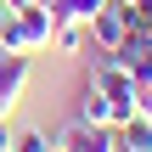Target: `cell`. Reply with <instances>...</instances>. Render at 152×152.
<instances>
[{"label":"cell","mask_w":152,"mask_h":152,"mask_svg":"<svg viewBox=\"0 0 152 152\" xmlns=\"http://www.w3.org/2000/svg\"><path fill=\"white\" fill-rule=\"evenodd\" d=\"M51 34H56V17H51V6H17L11 17H6V28H0V45L6 51H45L51 45Z\"/></svg>","instance_id":"6da1fadb"},{"label":"cell","mask_w":152,"mask_h":152,"mask_svg":"<svg viewBox=\"0 0 152 152\" xmlns=\"http://www.w3.org/2000/svg\"><path fill=\"white\" fill-rule=\"evenodd\" d=\"M85 28H90V45H96V51H118V45H124V34H130V28H141V11H130L124 0H107Z\"/></svg>","instance_id":"7a4b0ae2"},{"label":"cell","mask_w":152,"mask_h":152,"mask_svg":"<svg viewBox=\"0 0 152 152\" xmlns=\"http://www.w3.org/2000/svg\"><path fill=\"white\" fill-rule=\"evenodd\" d=\"M28 73H34V62H28V51H6L0 45V118L23 102V90H28Z\"/></svg>","instance_id":"3957f363"},{"label":"cell","mask_w":152,"mask_h":152,"mask_svg":"<svg viewBox=\"0 0 152 152\" xmlns=\"http://www.w3.org/2000/svg\"><path fill=\"white\" fill-rule=\"evenodd\" d=\"M56 147L62 152H118L113 141V124H62V135H56Z\"/></svg>","instance_id":"277c9868"},{"label":"cell","mask_w":152,"mask_h":152,"mask_svg":"<svg viewBox=\"0 0 152 152\" xmlns=\"http://www.w3.org/2000/svg\"><path fill=\"white\" fill-rule=\"evenodd\" d=\"M90 79L107 90V96H135V73L113 56V51H96V62H90Z\"/></svg>","instance_id":"5b68a950"},{"label":"cell","mask_w":152,"mask_h":152,"mask_svg":"<svg viewBox=\"0 0 152 152\" xmlns=\"http://www.w3.org/2000/svg\"><path fill=\"white\" fill-rule=\"evenodd\" d=\"M107 113H113V96H107L96 79H85V85H79V102H73V118H79V124H107Z\"/></svg>","instance_id":"8992f818"},{"label":"cell","mask_w":152,"mask_h":152,"mask_svg":"<svg viewBox=\"0 0 152 152\" xmlns=\"http://www.w3.org/2000/svg\"><path fill=\"white\" fill-rule=\"evenodd\" d=\"M113 141H118V152H152V118H130V124H118L113 130Z\"/></svg>","instance_id":"52a82bcc"},{"label":"cell","mask_w":152,"mask_h":152,"mask_svg":"<svg viewBox=\"0 0 152 152\" xmlns=\"http://www.w3.org/2000/svg\"><path fill=\"white\" fill-rule=\"evenodd\" d=\"M107 0H51V17L56 23H90Z\"/></svg>","instance_id":"ba28073f"},{"label":"cell","mask_w":152,"mask_h":152,"mask_svg":"<svg viewBox=\"0 0 152 152\" xmlns=\"http://www.w3.org/2000/svg\"><path fill=\"white\" fill-rule=\"evenodd\" d=\"M85 39H90V28H85V23H56V34H51V45H56V51H85Z\"/></svg>","instance_id":"9c48e42d"},{"label":"cell","mask_w":152,"mask_h":152,"mask_svg":"<svg viewBox=\"0 0 152 152\" xmlns=\"http://www.w3.org/2000/svg\"><path fill=\"white\" fill-rule=\"evenodd\" d=\"M11 152H51V135L45 130H17L11 135Z\"/></svg>","instance_id":"30bf717a"},{"label":"cell","mask_w":152,"mask_h":152,"mask_svg":"<svg viewBox=\"0 0 152 152\" xmlns=\"http://www.w3.org/2000/svg\"><path fill=\"white\" fill-rule=\"evenodd\" d=\"M135 113H141V118H152V85L141 90V96H135Z\"/></svg>","instance_id":"8fae6325"},{"label":"cell","mask_w":152,"mask_h":152,"mask_svg":"<svg viewBox=\"0 0 152 152\" xmlns=\"http://www.w3.org/2000/svg\"><path fill=\"white\" fill-rule=\"evenodd\" d=\"M0 152H11V130H6V118H0Z\"/></svg>","instance_id":"7c38bea8"},{"label":"cell","mask_w":152,"mask_h":152,"mask_svg":"<svg viewBox=\"0 0 152 152\" xmlns=\"http://www.w3.org/2000/svg\"><path fill=\"white\" fill-rule=\"evenodd\" d=\"M6 17H11V6H6V0H0V28H6Z\"/></svg>","instance_id":"4fadbf2b"},{"label":"cell","mask_w":152,"mask_h":152,"mask_svg":"<svg viewBox=\"0 0 152 152\" xmlns=\"http://www.w3.org/2000/svg\"><path fill=\"white\" fill-rule=\"evenodd\" d=\"M6 6H11V11H17V6H28V0H6Z\"/></svg>","instance_id":"5bb4252c"},{"label":"cell","mask_w":152,"mask_h":152,"mask_svg":"<svg viewBox=\"0 0 152 152\" xmlns=\"http://www.w3.org/2000/svg\"><path fill=\"white\" fill-rule=\"evenodd\" d=\"M28 6H51V0H28Z\"/></svg>","instance_id":"9a60e30c"},{"label":"cell","mask_w":152,"mask_h":152,"mask_svg":"<svg viewBox=\"0 0 152 152\" xmlns=\"http://www.w3.org/2000/svg\"><path fill=\"white\" fill-rule=\"evenodd\" d=\"M51 152H62V147H56V141H51Z\"/></svg>","instance_id":"2e32d148"}]
</instances>
